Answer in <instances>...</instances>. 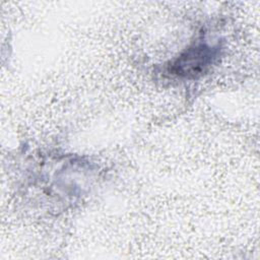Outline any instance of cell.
I'll use <instances>...</instances> for the list:
<instances>
[{
    "label": "cell",
    "instance_id": "6da1fadb",
    "mask_svg": "<svg viewBox=\"0 0 260 260\" xmlns=\"http://www.w3.org/2000/svg\"><path fill=\"white\" fill-rule=\"evenodd\" d=\"M218 55V46L197 42L189 46L168 65V72L178 78H196L208 70Z\"/></svg>",
    "mask_w": 260,
    "mask_h": 260
}]
</instances>
